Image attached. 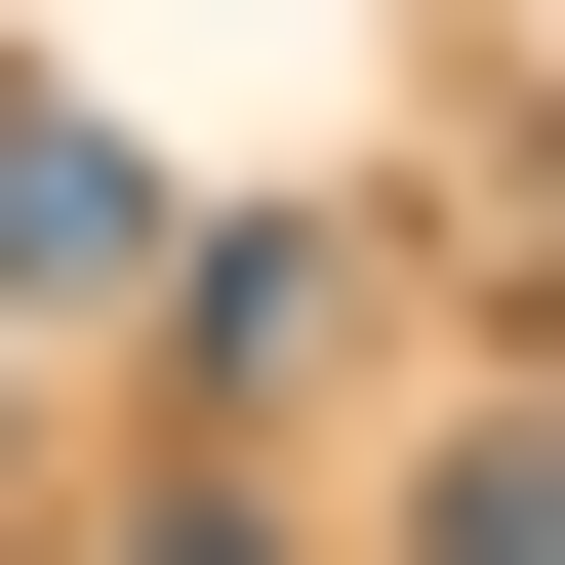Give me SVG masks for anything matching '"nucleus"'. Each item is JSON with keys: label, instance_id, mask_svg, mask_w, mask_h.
Masks as SVG:
<instances>
[{"label": "nucleus", "instance_id": "obj_1", "mask_svg": "<svg viewBox=\"0 0 565 565\" xmlns=\"http://www.w3.org/2000/svg\"><path fill=\"white\" fill-rule=\"evenodd\" d=\"M121 282H162V162L82 82H0V323H121Z\"/></svg>", "mask_w": 565, "mask_h": 565}, {"label": "nucleus", "instance_id": "obj_2", "mask_svg": "<svg viewBox=\"0 0 565 565\" xmlns=\"http://www.w3.org/2000/svg\"><path fill=\"white\" fill-rule=\"evenodd\" d=\"M404 565H565V404H484V445L404 484Z\"/></svg>", "mask_w": 565, "mask_h": 565}, {"label": "nucleus", "instance_id": "obj_3", "mask_svg": "<svg viewBox=\"0 0 565 565\" xmlns=\"http://www.w3.org/2000/svg\"><path fill=\"white\" fill-rule=\"evenodd\" d=\"M484 282H525V323H565V121H525V162H484Z\"/></svg>", "mask_w": 565, "mask_h": 565}, {"label": "nucleus", "instance_id": "obj_4", "mask_svg": "<svg viewBox=\"0 0 565 565\" xmlns=\"http://www.w3.org/2000/svg\"><path fill=\"white\" fill-rule=\"evenodd\" d=\"M121 565H282V525H243V484H162V525H121Z\"/></svg>", "mask_w": 565, "mask_h": 565}]
</instances>
